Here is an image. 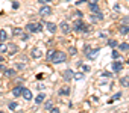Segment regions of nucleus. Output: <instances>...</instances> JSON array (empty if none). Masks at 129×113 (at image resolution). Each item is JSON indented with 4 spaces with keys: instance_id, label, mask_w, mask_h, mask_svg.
I'll return each instance as SVG.
<instances>
[{
    "instance_id": "473e14b6",
    "label": "nucleus",
    "mask_w": 129,
    "mask_h": 113,
    "mask_svg": "<svg viewBox=\"0 0 129 113\" xmlns=\"http://www.w3.org/2000/svg\"><path fill=\"white\" fill-rule=\"evenodd\" d=\"M91 71V68L88 66V65H84V68H82V72H90Z\"/></svg>"
},
{
    "instance_id": "9b49d317",
    "label": "nucleus",
    "mask_w": 129,
    "mask_h": 113,
    "mask_svg": "<svg viewBox=\"0 0 129 113\" xmlns=\"http://www.w3.org/2000/svg\"><path fill=\"white\" fill-rule=\"evenodd\" d=\"M44 24H46V29H47L50 33H55V32H56V24H53V23H47V21H44Z\"/></svg>"
},
{
    "instance_id": "79ce46f5",
    "label": "nucleus",
    "mask_w": 129,
    "mask_h": 113,
    "mask_svg": "<svg viewBox=\"0 0 129 113\" xmlns=\"http://www.w3.org/2000/svg\"><path fill=\"white\" fill-rule=\"evenodd\" d=\"M120 96H121V94H115V95H114V98H112V100H118V98H120Z\"/></svg>"
},
{
    "instance_id": "09e8293b",
    "label": "nucleus",
    "mask_w": 129,
    "mask_h": 113,
    "mask_svg": "<svg viewBox=\"0 0 129 113\" xmlns=\"http://www.w3.org/2000/svg\"><path fill=\"white\" fill-rule=\"evenodd\" d=\"M124 113H127V112H124Z\"/></svg>"
},
{
    "instance_id": "bb28decb",
    "label": "nucleus",
    "mask_w": 129,
    "mask_h": 113,
    "mask_svg": "<svg viewBox=\"0 0 129 113\" xmlns=\"http://www.w3.org/2000/svg\"><path fill=\"white\" fill-rule=\"evenodd\" d=\"M53 54H55V50H49V51H47V54H46V58H47V60H52V58H53Z\"/></svg>"
},
{
    "instance_id": "f8f14e48",
    "label": "nucleus",
    "mask_w": 129,
    "mask_h": 113,
    "mask_svg": "<svg viewBox=\"0 0 129 113\" xmlns=\"http://www.w3.org/2000/svg\"><path fill=\"white\" fill-rule=\"evenodd\" d=\"M44 100H46V94H44V92H40V94L35 96V104H41Z\"/></svg>"
},
{
    "instance_id": "7c9ffc66",
    "label": "nucleus",
    "mask_w": 129,
    "mask_h": 113,
    "mask_svg": "<svg viewBox=\"0 0 129 113\" xmlns=\"http://www.w3.org/2000/svg\"><path fill=\"white\" fill-rule=\"evenodd\" d=\"M52 107H53V106H52V101H47V102H44V108H46V110H50Z\"/></svg>"
},
{
    "instance_id": "c756f323",
    "label": "nucleus",
    "mask_w": 129,
    "mask_h": 113,
    "mask_svg": "<svg viewBox=\"0 0 129 113\" xmlns=\"http://www.w3.org/2000/svg\"><path fill=\"white\" fill-rule=\"evenodd\" d=\"M111 56H112V59H115V60H117V59H118V58H120V53H118V51H117V50H114V51H112V54H111Z\"/></svg>"
},
{
    "instance_id": "4468645a",
    "label": "nucleus",
    "mask_w": 129,
    "mask_h": 113,
    "mask_svg": "<svg viewBox=\"0 0 129 113\" xmlns=\"http://www.w3.org/2000/svg\"><path fill=\"white\" fill-rule=\"evenodd\" d=\"M121 70H123L121 62H114V64H112V71H114V72H120Z\"/></svg>"
},
{
    "instance_id": "1a4fd4ad",
    "label": "nucleus",
    "mask_w": 129,
    "mask_h": 113,
    "mask_svg": "<svg viewBox=\"0 0 129 113\" xmlns=\"http://www.w3.org/2000/svg\"><path fill=\"white\" fill-rule=\"evenodd\" d=\"M23 89H24L23 86H15V88H12V90H11V92H12V95H14V96H20V95L23 94Z\"/></svg>"
},
{
    "instance_id": "8fccbe9b",
    "label": "nucleus",
    "mask_w": 129,
    "mask_h": 113,
    "mask_svg": "<svg viewBox=\"0 0 129 113\" xmlns=\"http://www.w3.org/2000/svg\"><path fill=\"white\" fill-rule=\"evenodd\" d=\"M127 35H129V33H127Z\"/></svg>"
},
{
    "instance_id": "f704fd0d",
    "label": "nucleus",
    "mask_w": 129,
    "mask_h": 113,
    "mask_svg": "<svg viewBox=\"0 0 129 113\" xmlns=\"http://www.w3.org/2000/svg\"><path fill=\"white\" fill-rule=\"evenodd\" d=\"M90 50H91V47H90L88 44H87V45H84V53H85V54H87V53H88Z\"/></svg>"
},
{
    "instance_id": "37998d69",
    "label": "nucleus",
    "mask_w": 129,
    "mask_h": 113,
    "mask_svg": "<svg viewBox=\"0 0 129 113\" xmlns=\"http://www.w3.org/2000/svg\"><path fill=\"white\" fill-rule=\"evenodd\" d=\"M3 70H5V66H3L2 64H0V71H3Z\"/></svg>"
},
{
    "instance_id": "2eb2a0df",
    "label": "nucleus",
    "mask_w": 129,
    "mask_h": 113,
    "mask_svg": "<svg viewBox=\"0 0 129 113\" xmlns=\"http://www.w3.org/2000/svg\"><path fill=\"white\" fill-rule=\"evenodd\" d=\"M21 95L24 96L26 101H30V100H32V92H30L29 89H23V94H21Z\"/></svg>"
},
{
    "instance_id": "a19ab883",
    "label": "nucleus",
    "mask_w": 129,
    "mask_h": 113,
    "mask_svg": "<svg viewBox=\"0 0 129 113\" xmlns=\"http://www.w3.org/2000/svg\"><path fill=\"white\" fill-rule=\"evenodd\" d=\"M111 76H112V74H111V72H103V77H108V78H109V77H111Z\"/></svg>"
},
{
    "instance_id": "393cba45",
    "label": "nucleus",
    "mask_w": 129,
    "mask_h": 113,
    "mask_svg": "<svg viewBox=\"0 0 129 113\" xmlns=\"http://www.w3.org/2000/svg\"><path fill=\"white\" fill-rule=\"evenodd\" d=\"M24 68H26V64H24V62H23V64H21V62H20V64H15V70H18V71H23Z\"/></svg>"
},
{
    "instance_id": "39448f33",
    "label": "nucleus",
    "mask_w": 129,
    "mask_h": 113,
    "mask_svg": "<svg viewBox=\"0 0 129 113\" xmlns=\"http://www.w3.org/2000/svg\"><path fill=\"white\" fill-rule=\"evenodd\" d=\"M99 51H100V48H96V50H90L85 56H87V58L90 59V60H94L96 58H97V54H99Z\"/></svg>"
},
{
    "instance_id": "de8ad7c7",
    "label": "nucleus",
    "mask_w": 129,
    "mask_h": 113,
    "mask_svg": "<svg viewBox=\"0 0 129 113\" xmlns=\"http://www.w3.org/2000/svg\"><path fill=\"white\" fill-rule=\"evenodd\" d=\"M69 2H72V0H69Z\"/></svg>"
},
{
    "instance_id": "423d86ee",
    "label": "nucleus",
    "mask_w": 129,
    "mask_h": 113,
    "mask_svg": "<svg viewBox=\"0 0 129 113\" xmlns=\"http://www.w3.org/2000/svg\"><path fill=\"white\" fill-rule=\"evenodd\" d=\"M73 76H75V72L72 70H66V71L62 72V77H64V80H66V82H70L73 78Z\"/></svg>"
},
{
    "instance_id": "2f4dec72",
    "label": "nucleus",
    "mask_w": 129,
    "mask_h": 113,
    "mask_svg": "<svg viewBox=\"0 0 129 113\" xmlns=\"http://www.w3.org/2000/svg\"><path fill=\"white\" fill-rule=\"evenodd\" d=\"M69 53H70V54H72V56H75V54H76V53H78V50H76V48H75V47H70V48H69Z\"/></svg>"
},
{
    "instance_id": "412c9836",
    "label": "nucleus",
    "mask_w": 129,
    "mask_h": 113,
    "mask_svg": "<svg viewBox=\"0 0 129 113\" xmlns=\"http://www.w3.org/2000/svg\"><path fill=\"white\" fill-rule=\"evenodd\" d=\"M84 78H85L84 72H75V76H73V80H78V82H81V80H84Z\"/></svg>"
},
{
    "instance_id": "cd10ccee",
    "label": "nucleus",
    "mask_w": 129,
    "mask_h": 113,
    "mask_svg": "<svg viewBox=\"0 0 129 113\" xmlns=\"http://www.w3.org/2000/svg\"><path fill=\"white\" fill-rule=\"evenodd\" d=\"M8 107H9V110H15V108H17V102H15V101H11V102L8 104Z\"/></svg>"
},
{
    "instance_id": "b1692460",
    "label": "nucleus",
    "mask_w": 129,
    "mask_h": 113,
    "mask_svg": "<svg viewBox=\"0 0 129 113\" xmlns=\"http://www.w3.org/2000/svg\"><path fill=\"white\" fill-rule=\"evenodd\" d=\"M12 35H14V36H21V35H23V29L15 27V29H14V32H12Z\"/></svg>"
},
{
    "instance_id": "f3484780",
    "label": "nucleus",
    "mask_w": 129,
    "mask_h": 113,
    "mask_svg": "<svg viewBox=\"0 0 129 113\" xmlns=\"http://www.w3.org/2000/svg\"><path fill=\"white\" fill-rule=\"evenodd\" d=\"M118 32H120L121 35H127V33H129V27H127L126 24H121V26L118 27Z\"/></svg>"
},
{
    "instance_id": "6ab92c4d",
    "label": "nucleus",
    "mask_w": 129,
    "mask_h": 113,
    "mask_svg": "<svg viewBox=\"0 0 129 113\" xmlns=\"http://www.w3.org/2000/svg\"><path fill=\"white\" fill-rule=\"evenodd\" d=\"M90 11L94 14V12H99V11H100V8H99V5H97V3H90Z\"/></svg>"
},
{
    "instance_id": "20e7f679",
    "label": "nucleus",
    "mask_w": 129,
    "mask_h": 113,
    "mask_svg": "<svg viewBox=\"0 0 129 113\" xmlns=\"http://www.w3.org/2000/svg\"><path fill=\"white\" fill-rule=\"evenodd\" d=\"M50 14H52V8L47 6V5H44V6L40 9V15H41V17H49Z\"/></svg>"
},
{
    "instance_id": "e433bc0d",
    "label": "nucleus",
    "mask_w": 129,
    "mask_h": 113,
    "mask_svg": "<svg viewBox=\"0 0 129 113\" xmlns=\"http://www.w3.org/2000/svg\"><path fill=\"white\" fill-rule=\"evenodd\" d=\"M50 110H52V113H59V108L58 107H52Z\"/></svg>"
},
{
    "instance_id": "9d476101",
    "label": "nucleus",
    "mask_w": 129,
    "mask_h": 113,
    "mask_svg": "<svg viewBox=\"0 0 129 113\" xmlns=\"http://www.w3.org/2000/svg\"><path fill=\"white\" fill-rule=\"evenodd\" d=\"M26 30H27L29 33H37V23H29V24L26 26Z\"/></svg>"
},
{
    "instance_id": "f257e3e1",
    "label": "nucleus",
    "mask_w": 129,
    "mask_h": 113,
    "mask_svg": "<svg viewBox=\"0 0 129 113\" xmlns=\"http://www.w3.org/2000/svg\"><path fill=\"white\" fill-rule=\"evenodd\" d=\"M73 30L75 32H79V33H88V26L84 24L82 20H76L75 24H73Z\"/></svg>"
},
{
    "instance_id": "5701e85b",
    "label": "nucleus",
    "mask_w": 129,
    "mask_h": 113,
    "mask_svg": "<svg viewBox=\"0 0 129 113\" xmlns=\"http://www.w3.org/2000/svg\"><path fill=\"white\" fill-rule=\"evenodd\" d=\"M117 47H118L121 51H127V50H129V44H127V42H121V44H118Z\"/></svg>"
},
{
    "instance_id": "a211bd4d",
    "label": "nucleus",
    "mask_w": 129,
    "mask_h": 113,
    "mask_svg": "<svg viewBox=\"0 0 129 113\" xmlns=\"http://www.w3.org/2000/svg\"><path fill=\"white\" fill-rule=\"evenodd\" d=\"M120 84H121L123 88H129V77L126 76V77H123V78H120Z\"/></svg>"
},
{
    "instance_id": "f03ea898",
    "label": "nucleus",
    "mask_w": 129,
    "mask_h": 113,
    "mask_svg": "<svg viewBox=\"0 0 129 113\" xmlns=\"http://www.w3.org/2000/svg\"><path fill=\"white\" fill-rule=\"evenodd\" d=\"M67 60V54L64 53V51H55V54H53V58H52V60L50 62H53V64H62V62H66Z\"/></svg>"
},
{
    "instance_id": "0eeeda50",
    "label": "nucleus",
    "mask_w": 129,
    "mask_h": 113,
    "mask_svg": "<svg viewBox=\"0 0 129 113\" xmlns=\"http://www.w3.org/2000/svg\"><path fill=\"white\" fill-rule=\"evenodd\" d=\"M30 56H32V59H40L41 56H43V51L40 48H34L32 53H30Z\"/></svg>"
},
{
    "instance_id": "c03bdc74",
    "label": "nucleus",
    "mask_w": 129,
    "mask_h": 113,
    "mask_svg": "<svg viewBox=\"0 0 129 113\" xmlns=\"http://www.w3.org/2000/svg\"><path fill=\"white\" fill-rule=\"evenodd\" d=\"M91 3H97V0H91Z\"/></svg>"
},
{
    "instance_id": "a878e982",
    "label": "nucleus",
    "mask_w": 129,
    "mask_h": 113,
    "mask_svg": "<svg viewBox=\"0 0 129 113\" xmlns=\"http://www.w3.org/2000/svg\"><path fill=\"white\" fill-rule=\"evenodd\" d=\"M108 45H109L111 48H115V47L118 45V42H117V41H114V39H109V41H108Z\"/></svg>"
},
{
    "instance_id": "ea45409f",
    "label": "nucleus",
    "mask_w": 129,
    "mask_h": 113,
    "mask_svg": "<svg viewBox=\"0 0 129 113\" xmlns=\"http://www.w3.org/2000/svg\"><path fill=\"white\" fill-rule=\"evenodd\" d=\"M127 23H129V17H124L123 18V24H127Z\"/></svg>"
},
{
    "instance_id": "aec40b11",
    "label": "nucleus",
    "mask_w": 129,
    "mask_h": 113,
    "mask_svg": "<svg viewBox=\"0 0 129 113\" xmlns=\"http://www.w3.org/2000/svg\"><path fill=\"white\" fill-rule=\"evenodd\" d=\"M3 71H5V76H6V77H15V70H9V68L6 70V68H5Z\"/></svg>"
},
{
    "instance_id": "49530a36",
    "label": "nucleus",
    "mask_w": 129,
    "mask_h": 113,
    "mask_svg": "<svg viewBox=\"0 0 129 113\" xmlns=\"http://www.w3.org/2000/svg\"><path fill=\"white\" fill-rule=\"evenodd\" d=\"M0 113H3V112H2V110H0Z\"/></svg>"
},
{
    "instance_id": "58836bf2",
    "label": "nucleus",
    "mask_w": 129,
    "mask_h": 113,
    "mask_svg": "<svg viewBox=\"0 0 129 113\" xmlns=\"http://www.w3.org/2000/svg\"><path fill=\"white\" fill-rule=\"evenodd\" d=\"M21 39H23V41H27V39H29V35H21Z\"/></svg>"
},
{
    "instance_id": "4be33fe9",
    "label": "nucleus",
    "mask_w": 129,
    "mask_h": 113,
    "mask_svg": "<svg viewBox=\"0 0 129 113\" xmlns=\"http://www.w3.org/2000/svg\"><path fill=\"white\" fill-rule=\"evenodd\" d=\"M8 39V33L6 30H0V42H5Z\"/></svg>"
},
{
    "instance_id": "6e6552de",
    "label": "nucleus",
    "mask_w": 129,
    "mask_h": 113,
    "mask_svg": "<svg viewBox=\"0 0 129 113\" xmlns=\"http://www.w3.org/2000/svg\"><path fill=\"white\" fill-rule=\"evenodd\" d=\"M103 20V15H102V12L99 11V12H94L93 15H91V21L93 23H96V21H102Z\"/></svg>"
},
{
    "instance_id": "4c0bfd02",
    "label": "nucleus",
    "mask_w": 129,
    "mask_h": 113,
    "mask_svg": "<svg viewBox=\"0 0 129 113\" xmlns=\"http://www.w3.org/2000/svg\"><path fill=\"white\" fill-rule=\"evenodd\" d=\"M12 8H14V9H18V8H20V5H18L17 2H14V3H12Z\"/></svg>"
},
{
    "instance_id": "72a5a7b5",
    "label": "nucleus",
    "mask_w": 129,
    "mask_h": 113,
    "mask_svg": "<svg viewBox=\"0 0 129 113\" xmlns=\"http://www.w3.org/2000/svg\"><path fill=\"white\" fill-rule=\"evenodd\" d=\"M40 32H43V26L40 23H37V33H40Z\"/></svg>"
},
{
    "instance_id": "a18cd8bd",
    "label": "nucleus",
    "mask_w": 129,
    "mask_h": 113,
    "mask_svg": "<svg viewBox=\"0 0 129 113\" xmlns=\"http://www.w3.org/2000/svg\"><path fill=\"white\" fill-rule=\"evenodd\" d=\"M2 60H3V58H2V56H0V62H2Z\"/></svg>"
},
{
    "instance_id": "c9c22d12",
    "label": "nucleus",
    "mask_w": 129,
    "mask_h": 113,
    "mask_svg": "<svg viewBox=\"0 0 129 113\" xmlns=\"http://www.w3.org/2000/svg\"><path fill=\"white\" fill-rule=\"evenodd\" d=\"M38 2H40L41 5H47V3H50V2H53V0H38Z\"/></svg>"
},
{
    "instance_id": "ddd939ff",
    "label": "nucleus",
    "mask_w": 129,
    "mask_h": 113,
    "mask_svg": "<svg viewBox=\"0 0 129 113\" xmlns=\"http://www.w3.org/2000/svg\"><path fill=\"white\" fill-rule=\"evenodd\" d=\"M17 51H18V47H17L15 44H11V45L8 47V53H9V56H14Z\"/></svg>"
},
{
    "instance_id": "dca6fc26",
    "label": "nucleus",
    "mask_w": 129,
    "mask_h": 113,
    "mask_svg": "<svg viewBox=\"0 0 129 113\" xmlns=\"http://www.w3.org/2000/svg\"><path fill=\"white\" fill-rule=\"evenodd\" d=\"M70 88L69 86H64V88H61L59 89V95H64V96H66V95H70Z\"/></svg>"
},
{
    "instance_id": "7ed1b4c3",
    "label": "nucleus",
    "mask_w": 129,
    "mask_h": 113,
    "mask_svg": "<svg viewBox=\"0 0 129 113\" xmlns=\"http://www.w3.org/2000/svg\"><path fill=\"white\" fill-rule=\"evenodd\" d=\"M59 29H61V32H62V33H66V35L72 32V26H70L67 21H62V23L59 24Z\"/></svg>"
},
{
    "instance_id": "c85d7f7f",
    "label": "nucleus",
    "mask_w": 129,
    "mask_h": 113,
    "mask_svg": "<svg viewBox=\"0 0 129 113\" xmlns=\"http://www.w3.org/2000/svg\"><path fill=\"white\" fill-rule=\"evenodd\" d=\"M5 51H8V45L6 44H0V53H5Z\"/></svg>"
}]
</instances>
